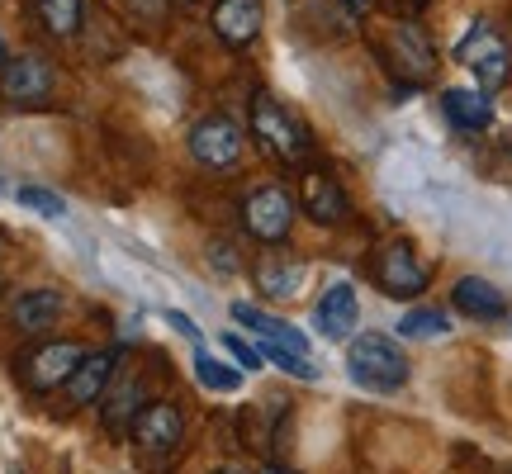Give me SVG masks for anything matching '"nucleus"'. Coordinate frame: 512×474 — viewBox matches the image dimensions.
Listing matches in <instances>:
<instances>
[{"mask_svg":"<svg viewBox=\"0 0 512 474\" xmlns=\"http://www.w3.org/2000/svg\"><path fill=\"white\" fill-rule=\"evenodd\" d=\"M299 209L309 214L313 223H323V228H337V223H347L351 214V200L342 181L323 171V166H309L304 176H299Z\"/></svg>","mask_w":512,"mask_h":474,"instance_id":"9b49d317","label":"nucleus"},{"mask_svg":"<svg viewBox=\"0 0 512 474\" xmlns=\"http://www.w3.org/2000/svg\"><path fill=\"white\" fill-rule=\"evenodd\" d=\"M451 304H456L465 318H475V323H494V318H503V290L489 285L484 275H465V280H456Z\"/></svg>","mask_w":512,"mask_h":474,"instance_id":"dca6fc26","label":"nucleus"},{"mask_svg":"<svg viewBox=\"0 0 512 474\" xmlns=\"http://www.w3.org/2000/svg\"><path fill=\"white\" fill-rule=\"evenodd\" d=\"M223 347H228L233 356H238L242 370H261V361H266V356H261V347H247V342H242L238 332H228V337H223Z\"/></svg>","mask_w":512,"mask_h":474,"instance_id":"5701e85b","label":"nucleus"},{"mask_svg":"<svg viewBox=\"0 0 512 474\" xmlns=\"http://www.w3.org/2000/svg\"><path fill=\"white\" fill-rule=\"evenodd\" d=\"M256 474H294V470H280V465H266V470H256Z\"/></svg>","mask_w":512,"mask_h":474,"instance_id":"bb28decb","label":"nucleus"},{"mask_svg":"<svg viewBox=\"0 0 512 474\" xmlns=\"http://www.w3.org/2000/svg\"><path fill=\"white\" fill-rule=\"evenodd\" d=\"M299 280H304V266L290 256H261V266H256V285L275 299H294Z\"/></svg>","mask_w":512,"mask_h":474,"instance_id":"6ab92c4d","label":"nucleus"},{"mask_svg":"<svg viewBox=\"0 0 512 474\" xmlns=\"http://www.w3.org/2000/svg\"><path fill=\"white\" fill-rule=\"evenodd\" d=\"M399 332L403 337H446V332H451V318H446V313L441 309H408L403 313V323H399Z\"/></svg>","mask_w":512,"mask_h":474,"instance_id":"412c9836","label":"nucleus"},{"mask_svg":"<svg viewBox=\"0 0 512 474\" xmlns=\"http://www.w3.org/2000/svg\"><path fill=\"white\" fill-rule=\"evenodd\" d=\"M347 370L361 389H375V394H394V389L408 384V356H403L399 342L384 337V332H366V337L351 342Z\"/></svg>","mask_w":512,"mask_h":474,"instance_id":"f03ea898","label":"nucleus"},{"mask_svg":"<svg viewBox=\"0 0 512 474\" xmlns=\"http://www.w3.org/2000/svg\"><path fill=\"white\" fill-rule=\"evenodd\" d=\"M441 110L446 119L460 128V133H484L494 124V105H489V91H470V86H451L441 95Z\"/></svg>","mask_w":512,"mask_h":474,"instance_id":"2eb2a0df","label":"nucleus"},{"mask_svg":"<svg viewBox=\"0 0 512 474\" xmlns=\"http://www.w3.org/2000/svg\"><path fill=\"white\" fill-rule=\"evenodd\" d=\"M81 361H86L81 342H38L34 351L19 356V380H24V389H34V394H48V389L72 380V370Z\"/></svg>","mask_w":512,"mask_h":474,"instance_id":"39448f33","label":"nucleus"},{"mask_svg":"<svg viewBox=\"0 0 512 474\" xmlns=\"http://www.w3.org/2000/svg\"><path fill=\"white\" fill-rule=\"evenodd\" d=\"M114 365H119V351H86V361L72 370V380H67V399L76 408H86V403L105 399V389L114 380Z\"/></svg>","mask_w":512,"mask_h":474,"instance_id":"ddd939ff","label":"nucleus"},{"mask_svg":"<svg viewBox=\"0 0 512 474\" xmlns=\"http://www.w3.org/2000/svg\"><path fill=\"white\" fill-rule=\"evenodd\" d=\"M252 133H256V143L285 166H304L313 157V133L304 128V119H294L271 95H256L252 100Z\"/></svg>","mask_w":512,"mask_h":474,"instance_id":"f257e3e1","label":"nucleus"},{"mask_svg":"<svg viewBox=\"0 0 512 474\" xmlns=\"http://www.w3.org/2000/svg\"><path fill=\"white\" fill-rule=\"evenodd\" d=\"M427 280H432V271H427V261L413 252V242H389V247H380V256H375V285H380L389 299H418V294L427 290Z\"/></svg>","mask_w":512,"mask_h":474,"instance_id":"423d86ee","label":"nucleus"},{"mask_svg":"<svg viewBox=\"0 0 512 474\" xmlns=\"http://www.w3.org/2000/svg\"><path fill=\"white\" fill-rule=\"evenodd\" d=\"M171 318V328H181L190 342H200V328H195V318H185V313H166Z\"/></svg>","mask_w":512,"mask_h":474,"instance_id":"393cba45","label":"nucleus"},{"mask_svg":"<svg viewBox=\"0 0 512 474\" xmlns=\"http://www.w3.org/2000/svg\"><path fill=\"white\" fill-rule=\"evenodd\" d=\"M5 62H10V53H5V38H0V67H5Z\"/></svg>","mask_w":512,"mask_h":474,"instance_id":"c85d7f7f","label":"nucleus"},{"mask_svg":"<svg viewBox=\"0 0 512 474\" xmlns=\"http://www.w3.org/2000/svg\"><path fill=\"white\" fill-rule=\"evenodd\" d=\"M195 375H200V384L219 389V394H233V389L242 384V370L223 365L219 356H209V351H195Z\"/></svg>","mask_w":512,"mask_h":474,"instance_id":"aec40b11","label":"nucleus"},{"mask_svg":"<svg viewBox=\"0 0 512 474\" xmlns=\"http://www.w3.org/2000/svg\"><path fill=\"white\" fill-rule=\"evenodd\" d=\"M62 318V294L57 290H29L15 299V323L24 332H43Z\"/></svg>","mask_w":512,"mask_h":474,"instance_id":"f3484780","label":"nucleus"},{"mask_svg":"<svg viewBox=\"0 0 512 474\" xmlns=\"http://www.w3.org/2000/svg\"><path fill=\"white\" fill-rule=\"evenodd\" d=\"M181 441H185V418L176 403H147V408H138L133 446L143 456H171V451H181Z\"/></svg>","mask_w":512,"mask_h":474,"instance_id":"9d476101","label":"nucleus"},{"mask_svg":"<svg viewBox=\"0 0 512 474\" xmlns=\"http://www.w3.org/2000/svg\"><path fill=\"white\" fill-rule=\"evenodd\" d=\"M342 5H347V10H366L370 0H342Z\"/></svg>","mask_w":512,"mask_h":474,"instance_id":"a878e982","label":"nucleus"},{"mask_svg":"<svg viewBox=\"0 0 512 474\" xmlns=\"http://www.w3.org/2000/svg\"><path fill=\"white\" fill-rule=\"evenodd\" d=\"M34 15L53 38H76L86 19V0H34Z\"/></svg>","mask_w":512,"mask_h":474,"instance_id":"a211bd4d","label":"nucleus"},{"mask_svg":"<svg viewBox=\"0 0 512 474\" xmlns=\"http://www.w3.org/2000/svg\"><path fill=\"white\" fill-rule=\"evenodd\" d=\"M356 318H361V304H356V290L351 285H332L323 299H318V309H313V328L332 337V342H342L351 328H356Z\"/></svg>","mask_w":512,"mask_h":474,"instance_id":"4468645a","label":"nucleus"},{"mask_svg":"<svg viewBox=\"0 0 512 474\" xmlns=\"http://www.w3.org/2000/svg\"><path fill=\"white\" fill-rule=\"evenodd\" d=\"M214 474H238V470H214Z\"/></svg>","mask_w":512,"mask_h":474,"instance_id":"c756f323","label":"nucleus"},{"mask_svg":"<svg viewBox=\"0 0 512 474\" xmlns=\"http://www.w3.org/2000/svg\"><path fill=\"white\" fill-rule=\"evenodd\" d=\"M53 62L38 53H24V57H10L5 67H0V95L10 100V105H48V95H53Z\"/></svg>","mask_w":512,"mask_h":474,"instance_id":"6e6552de","label":"nucleus"},{"mask_svg":"<svg viewBox=\"0 0 512 474\" xmlns=\"http://www.w3.org/2000/svg\"><path fill=\"white\" fill-rule=\"evenodd\" d=\"M190 157L209 171H228L238 166L242 157V128L228 119V114H209L200 124L190 128Z\"/></svg>","mask_w":512,"mask_h":474,"instance_id":"1a4fd4ad","label":"nucleus"},{"mask_svg":"<svg viewBox=\"0 0 512 474\" xmlns=\"http://www.w3.org/2000/svg\"><path fill=\"white\" fill-rule=\"evenodd\" d=\"M176 5H181V10H195V5H204V0H176Z\"/></svg>","mask_w":512,"mask_h":474,"instance_id":"cd10ccee","label":"nucleus"},{"mask_svg":"<svg viewBox=\"0 0 512 474\" xmlns=\"http://www.w3.org/2000/svg\"><path fill=\"white\" fill-rule=\"evenodd\" d=\"M19 204H24V209H38L43 219H67V204L57 200L53 190H38V185H24V190H19Z\"/></svg>","mask_w":512,"mask_h":474,"instance_id":"4be33fe9","label":"nucleus"},{"mask_svg":"<svg viewBox=\"0 0 512 474\" xmlns=\"http://www.w3.org/2000/svg\"><path fill=\"white\" fill-rule=\"evenodd\" d=\"M242 223H247V233H252L256 242L280 247L294 228V200L280 185H261V190H252V195L242 200Z\"/></svg>","mask_w":512,"mask_h":474,"instance_id":"0eeeda50","label":"nucleus"},{"mask_svg":"<svg viewBox=\"0 0 512 474\" xmlns=\"http://www.w3.org/2000/svg\"><path fill=\"white\" fill-rule=\"evenodd\" d=\"M380 57L384 67L408 81V86H427L432 72H437V53H432V38L422 34L413 19H399V24H389V34L380 38Z\"/></svg>","mask_w":512,"mask_h":474,"instance_id":"7ed1b4c3","label":"nucleus"},{"mask_svg":"<svg viewBox=\"0 0 512 474\" xmlns=\"http://www.w3.org/2000/svg\"><path fill=\"white\" fill-rule=\"evenodd\" d=\"M261 19H266V5L261 0H219L214 5V34L228 48H247L256 34H261Z\"/></svg>","mask_w":512,"mask_h":474,"instance_id":"f8f14e48","label":"nucleus"},{"mask_svg":"<svg viewBox=\"0 0 512 474\" xmlns=\"http://www.w3.org/2000/svg\"><path fill=\"white\" fill-rule=\"evenodd\" d=\"M384 5H389V10H394L399 19H413L422 5H427V0H384Z\"/></svg>","mask_w":512,"mask_h":474,"instance_id":"b1692460","label":"nucleus"},{"mask_svg":"<svg viewBox=\"0 0 512 474\" xmlns=\"http://www.w3.org/2000/svg\"><path fill=\"white\" fill-rule=\"evenodd\" d=\"M456 62L470 67L479 91H498L512 81V43L498 34L494 24H475L470 34L456 43Z\"/></svg>","mask_w":512,"mask_h":474,"instance_id":"20e7f679","label":"nucleus"}]
</instances>
